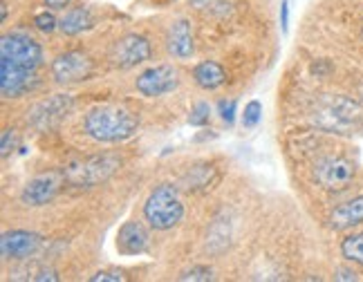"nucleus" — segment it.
<instances>
[{"mask_svg":"<svg viewBox=\"0 0 363 282\" xmlns=\"http://www.w3.org/2000/svg\"><path fill=\"white\" fill-rule=\"evenodd\" d=\"M139 115L123 103H101L88 110L83 132L99 144H121L137 135Z\"/></svg>","mask_w":363,"mask_h":282,"instance_id":"nucleus-1","label":"nucleus"},{"mask_svg":"<svg viewBox=\"0 0 363 282\" xmlns=\"http://www.w3.org/2000/svg\"><path fill=\"white\" fill-rule=\"evenodd\" d=\"M312 123L330 135H357L363 130V106L343 94H325L312 112Z\"/></svg>","mask_w":363,"mask_h":282,"instance_id":"nucleus-2","label":"nucleus"},{"mask_svg":"<svg viewBox=\"0 0 363 282\" xmlns=\"http://www.w3.org/2000/svg\"><path fill=\"white\" fill-rule=\"evenodd\" d=\"M184 218V202L175 184L155 186L144 202V220L155 231H171Z\"/></svg>","mask_w":363,"mask_h":282,"instance_id":"nucleus-3","label":"nucleus"},{"mask_svg":"<svg viewBox=\"0 0 363 282\" xmlns=\"http://www.w3.org/2000/svg\"><path fill=\"white\" fill-rule=\"evenodd\" d=\"M119 166L121 157H117L113 152L92 154V157L69 162L63 168V177L72 186H96L113 177L119 171Z\"/></svg>","mask_w":363,"mask_h":282,"instance_id":"nucleus-4","label":"nucleus"},{"mask_svg":"<svg viewBox=\"0 0 363 282\" xmlns=\"http://www.w3.org/2000/svg\"><path fill=\"white\" fill-rule=\"evenodd\" d=\"M43 47L27 34L13 32L5 34L3 40H0V63L16 65L21 69H27V72H38V67L43 65Z\"/></svg>","mask_w":363,"mask_h":282,"instance_id":"nucleus-5","label":"nucleus"},{"mask_svg":"<svg viewBox=\"0 0 363 282\" xmlns=\"http://www.w3.org/2000/svg\"><path fill=\"white\" fill-rule=\"evenodd\" d=\"M357 177V166L352 159L341 157V154H328V157H320L314 164V181L330 193H339L345 191L352 184Z\"/></svg>","mask_w":363,"mask_h":282,"instance_id":"nucleus-6","label":"nucleus"},{"mask_svg":"<svg viewBox=\"0 0 363 282\" xmlns=\"http://www.w3.org/2000/svg\"><path fill=\"white\" fill-rule=\"evenodd\" d=\"M74 108V98L69 94H52L43 101H38L30 112H27V125L36 132H50L67 119V115Z\"/></svg>","mask_w":363,"mask_h":282,"instance_id":"nucleus-7","label":"nucleus"},{"mask_svg":"<svg viewBox=\"0 0 363 282\" xmlns=\"http://www.w3.org/2000/svg\"><path fill=\"white\" fill-rule=\"evenodd\" d=\"M50 72H52L54 83H59V86H77V83L92 79L94 61L81 50L61 52L57 59L52 61Z\"/></svg>","mask_w":363,"mask_h":282,"instance_id":"nucleus-8","label":"nucleus"},{"mask_svg":"<svg viewBox=\"0 0 363 282\" xmlns=\"http://www.w3.org/2000/svg\"><path fill=\"white\" fill-rule=\"evenodd\" d=\"M150 56H152V45L144 34H125L113 43L108 59L117 69H133L150 61Z\"/></svg>","mask_w":363,"mask_h":282,"instance_id":"nucleus-9","label":"nucleus"},{"mask_svg":"<svg viewBox=\"0 0 363 282\" xmlns=\"http://www.w3.org/2000/svg\"><path fill=\"white\" fill-rule=\"evenodd\" d=\"M179 69L175 65H155L144 69L142 74L135 79V90L146 96V98H157V96H166L179 88Z\"/></svg>","mask_w":363,"mask_h":282,"instance_id":"nucleus-10","label":"nucleus"},{"mask_svg":"<svg viewBox=\"0 0 363 282\" xmlns=\"http://www.w3.org/2000/svg\"><path fill=\"white\" fill-rule=\"evenodd\" d=\"M43 247V237L34 231H7L0 237V253H3L5 262H18V260H30Z\"/></svg>","mask_w":363,"mask_h":282,"instance_id":"nucleus-11","label":"nucleus"},{"mask_svg":"<svg viewBox=\"0 0 363 282\" xmlns=\"http://www.w3.org/2000/svg\"><path fill=\"white\" fill-rule=\"evenodd\" d=\"M63 179L65 177L59 173H43V175L32 177L21 191V202L30 208H40V206L52 204L54 197L61 191Z\"/></svg>","mask_w":363,"mask_h":282,"instance_id":"nucleus-12","label":"nucleus"},{"mask_svg":"<svg viewBox=\"0 0 363 282\" xmlns=\"http://www.w3.org/2000/svg\"><path fill=\"white\" fill-rule=\"evenodd\" d=\"M38 88V72H27L16 65L0 63V92L5 98H21Z\"/></svg>","mask_w":363,"mask_h":282,"instance_id":"nucleus-13","label":"nucleus"},{"mask_svg":"<svg viewBox=\"0 0 363 282\" xmlns=\"http://www.w3.org/2000/svg\"><path fill=\"white\" fill-rule=\"evenodd\" d=\"M166 50L177 61H186L195 54L193 27L186 18H177L175 23H171L169 34H166Z\"/></svg>","mask_w":363,"mask_h":282,"instance_id":"nucleus-14","label":"nucleus"},{"mask_svg":"<svg viewBox=\"0 0 363 282\" xmlns=\"http://www.w3.org/2000/svg\"><path fill=\"white\" fill-rule=\"evenodd\" d=\"M328 224L332 231H350L363 224V195H357L339 206L332 208L328 215Z\"/></svg>","mask_w":363,"mask_h":282,"instance_id":"nucleus-15","label":"nucleus"},{"mask_svg":"<svg viewBox=\"0 0 363 282\" xmlns=\"http://www.w3.org/2000/svg\"><path fill=\"white\" fill-rule=\"evenodd\" d=\"M148 249V231L142 222H125L117 233V251L121 256H142Z\"/></svg>","mask_w":363,"mask_h":282,"instance_id":"nucleus-16","label":"nucleus"},{"mask_svg":"<svg viewBox=\"0 0 363 282\" xmlns=\"http://www.w3.org/2000/svg\"><path fill=\"white\" fill-rule=\"evenodd\" d=\"M193 81L202 90H218L220 86H225L227 69L218 61H202L193 67Z\"/></svg>","mask_w":363,"mask_h":282,"instance_id":"nucleus-17","label":"nucleus"},{"mask_svg":"<svg viewBox=\"0 0 363 282\" xmlns=\"http://www.w3.org/2000/svg\"><path fill=\"white\" fill-rule=\"evenodd\" d=\"M92 25H94L92 11L81 5V7H69L63 13V18L59 21V30L65 36H79L83 32H88Z\"/></svg>","mask_w":363,"mask_h":282,"instance_id":"nucleus-18","label":"nucleus"},{"mask_svg":"<svg viewBox=\"0 0 363 282\" xmlns=\"http://www.w3.org/2000/svg\"><path fill=\"white\" fill-rule=\"evenodd\" d=\"M218 179H220V175H218L213 164H195L184 175V186H186V191L200 193V191L213 188V184Z\"/></svg>","mask_w":363,"mask_h":282,"instance_id":"nucleus-19","label":"nucleus"},{"mask_svg":"<svg viewBox=\"0 0 363 282\" xmlns=\"http://www.w3.org/2000/svg\"><path fill=\"white\" fill-rule=\"evenodd\" d=\"M341 256L357 266H363V231L352 233L341 239Z\"/></svg>","mask_w":363,"mask_h":282,"instance_id":"nucleus-20","label":"nucleus"},{"mask_svg":"<svg viewBox=\"0 0 363 282\" xmlns=\"http://www.w3.org/2000/svg\"><path fill=\"white\" fill-rule=\"evenodd\" d=\"M177 280H182V282H208V280H213V271L204 264H198V266H191V269H186V271H182L177 276Z\"/></svg>","mask_w":363,"mask_h":282,"instance_id":"nucleus-21","label":"nucleus"},{"mask_svg":"<svg viewBox=\"0 0 363 282\" xmlns=\"http://www.w3.org/2000/svg\"><path fill=\"white\" fill-rule=\"evenodd\" d=\"M260 119H262V103L258 101V98H254V101H249L245 106L242 125H245V128H256V125L260 123Z\"/></svg>","mask_w":363,"mask_h":282,"instance_id":"nucleus-22","label":"nucleus"},{"mask_svg":"<svg viewBox=\"0 0 363 282\" xmlns=\"http://www.w3.org/2000/svg\"><path fill=\"white\" fill-rule=\"evenodd\" d=\"M34 25H36L38 32L52 34L54 30H59V18L54 16L52 9H45V11H40V13H36V16H34Z\"/></svg>","mask_w":363,"mask_h":282,"instance_id":"nucleus-23","label":"nucleus"},{"mask_svg":"<svg viewBox=\"0 0 363 282\" xmlns=\"http://www.w3.org/2000/svg\"><path fill=\"white\" fill-rule=\"evenodd\" d=\"M21 146V135L16 128H7L3 132V141H0V154H3V159H7L9 154L16 152V148Z\"/></svg>","mask_w":363,"mask_h":282,"instance_id":"nucleus-24","label":"nucleus"},{"mask_svg":"<svg viewBox=\"0 0 363 282\" xmlns=\"http://www.w3.org/2000/svg\"><path fill=\"white\" fill-rule=\"evenodd\" d=\"M208 119H211V106L200 101V103H195L191 108V115H189V123L191 125H198V128H202V125L208 123Z\"/></svg>","mask_w":363,"mask_h":282,"instance_id":"nucleus-25","label":"nucleus"},{"mask_svg":"<svg viewBox=\"0 0 363 282\" xmlns=\"http://www.w3.org/2000/svg\"><path fill=\"white\" fill-rule=\"evenodd\" d=\"M218 115L225 123H233L235 121V115H238V101L235 98H220L218 101Z\"/></svg>","mask_w":363,"mask_h":282,"instance_id":"nucleus-26","label":"nucleus"},{"mask_svg":"<svg viewBox=\"0 0 363 282\" xmlns=\"http://www.w3.org/2000/svg\"><path fill=\"white\" fill-rule=\"evenodd\" d=\"M90 280L92 282H99V280H104V282H123L125 278H123L121 271H96L94 276H90Z\"/></svg>","mask_w":363,"mask_h":282,"instance_id":"nucleus-27","label":"nucleus"},{"mask_svg":"<svg viewBox=\"0 0 363 282\" xmlns=\"http://www.w3.org/2000/svg\"><path fill=\"white\" fill-rule=\"evenodd\" d=\"M334 280H341V282H357L359 280V273L350 266H339L337 271H334Z\"/></svg>","mask_w":363,"mask_h":282,"instance_id":"nucleus-28","label":"nucleus"},{"mask_svg":"<svg viewBox=\"0 0 363 282\" xmlns=\"http://www.w3.org/2000/svg\"><path fill=\"white\" fill-rule=\"evenodd\" d=\"M281 27H283V32L287 34V30H289V3H287V0H283V3H281Z\"/></svg>","mask_w":363,"mask_h":282,"instance_id":"nucleus-29","label":"nucleus"},{"mask_svg":"<svg viewBox=\"0 0 363 282\" xmlns=\"http://www.w3.org/2000/svg\"><path fill=\"white\" fill-rule=\"evenodd\" d=\"M34 280H38V282H43V280H52V282H57V280H59V273L54 271V269H40V271L34 276Z\"/></svg>","mask_w":363,"mask_h":282,"instance_id":"nucleus-30","label":"nucleus"},{"mask_svg":"<svg viewBox=\"0 0 363 282\" xmlns=\"http://www.w3.org/2000/svg\"><path fill=\"white\" fill-rule=\"evenodd\" d=\"M43 3H45V7L52 9V11H61V9L69 7V3H72V0H43Z\"/></svg>","mask_w":363,"mask_h":282,"instance_id":"nucleus-31","label":"nucleus"},{"mask_svg":"<svg viewBox=\"0 0 363 282\" xmlns=\"http://www.w3.org/2000/svg\"><path fill=\"white\" fill-rule=\"evenodd\" d=\"M328 72H332V65L328 63V61H316L314 65H312V74H320V77H323V74H328Z\"/></svg>","mask_w":363,"mask_h":282,"instance_id":"nucleus-32","label":"nucleus"},{"mask_svg":"<svg viewBox=\"0 0 363 282\" xmlns=\"http://www.w3.org/2000/svg\"><path fill=\"white\" fill-rule=\"evenodd\" d=\"M361 32H363V30H361Z\"/></svg>","mask_w":363,"mask_h":282,"instance_id":"nucleus-33","label":"nucleus"}]
</instances>
